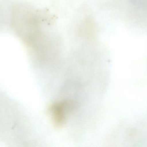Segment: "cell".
Wrapping results in <instances>:
<instances>
[{"instance_id":"1","label":"cell","mask_w":147,"mask_h":147,"mask_svg":"<svg viewBox=\"0 0 147 147\" xmlns=\"http://www.w3.org/2000/svg\"><path fill=\"white\" fill-rule=\"evenodd\" d=\"M71 79V81L69 85H71V82H72V79H74V77L73 78L70 77H69V79ZM68 80H67V81H66V82H67V81H68ZM69 81H70V80H69V82H68V83H69ZM68 84H67V85H66V86H67V85H68Z\"/></svg>"}]
</instances>
